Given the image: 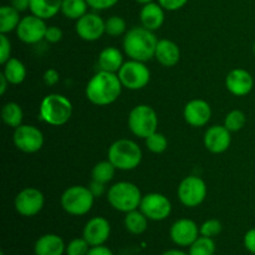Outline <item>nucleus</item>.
<instances>
[{
    "label": "nucleus",
    "mask_w": 255,
    "mask_h": 255,
    "mask_svg": "<svg viewBox=\"0 0 255 255\" xmlns=\"http://www.w3.org/2000/svg\"><path fill=\"white\" fill-rule=\"evenodd\" d=\"M42 79H44V82L46 86H55V85L59 82L60 80V74L57 70L55 69H49L45 71L44 76H42Z\"/></svg>",
    "instance_id": "obj_42"
},
{
    "label": "nucleus",
    "mask_w": 255,
    "mask_h": 255,
    "mask_svg": "<svg viewBox=\"0 0 255 255\" xmlns=\"http://www.w3.org/2000/svg\"><path fill=\"white\" fill-rule=\"evenodd\" d=\"M142 193L138 187L131 182H117L110 187L107 192V201L110 206L122 213H128L139 208Z\"/></svg>",
    "instance_id": "obj_5"
},
{
    "label": "nucleus",
    "mask_w": 255,
    "mask_h": 255,
    "mask_svg": "<svg viewBox=\"0 0 255 255\" xmlns=\"http://www.w3.org/2000/svg\"><path fill=\"white\" fill-rule=\"evenodd\" d=\"M45 197L40 189L27 187L16 194L14 201L15 211L22 217H35L42 211Z\"/></svg>",
    "instance_id": "obj_11"
},
{
    "label": "nucleus",
    "mask_w": 255,
    "mask_h": 255,
    "mask_svg": "<svg viewBox=\"0 0 255 255\" xmlns=\"http://www.w3.org/2000/svg\"><path fill=\"white\" fill-rule=\"evenodd\" d=\"M232 132L226 128V126H219V125H214V126L209 127L204 133V147L208 149L211 153L219 154L226 152L229 148L232 143Z\"/></svg>",
    "instance_id": "obj_17"
},
{
    "label": "nucleus",
    "mask_w": 255,
    "mask_h": 255,
    "mask_svg": "<svg viewBox=\"0 0 255 255\" xmlns=\"http://www.w3.org/2000/svg\"><path fill=\"white\" fill-rule=\"evenodd\" d=\"M139 20L142 26L151 31H156L164 22V9L158 2H148L142 6L139 11Z\"/></svg>",
    "instance_id": "obj_22"
},
{
    "label": "nucleus",
    "mask_w": 255,
    "mask_h": 255,
    "mask_svg": "<svg viewBox=\"0 0 255 255\" xmlns=\"http://www.w3.org/2000/svg\"><path fill=\"white\" fill-rule=\"evenodd\" d=\"M90 244L85 241V238H75L66 244V255H87L90 251Z\"/></svg>",
    "instance_id": "obj_35"
},
{
    "label": "nucleus",
    "mask_w": 255,
    "mask_h": 255,
    "mask_svg": "<svg viewBox=\"0 0 255 255\" xmlns=\"http://www.w3.org/2000/svg\"><path fill=\"white\" fill-rule=\"evenodd\" d=\"M178 199L184 207L196 208L201 206L207 197V184L201 177L188 176L182 179L178 186Z\"/></svg>",
    "instance_id": "obj_9"
},
{
    "label": "nucleus",
    "mask_w": 255,
    "mask_h": 255,
    "mask_svg": "<svg viewBox=\"0 0 255 255\" xmlns=\"http://www.w3.org/2000/svg\"><path fill=\"white\" fill-rule=\"evenodd\" d=\"M253 51H254V55H255V41H254V45H253Z\"/></svg>",
    "instance_id": "obj_49"
},
{
    "label": "nucleus",
    "mask_w": 255,
    "mask_h": 255,
    "mask_svg": "<svg viewBox=\"0 0 255 255\" xmlns=\"http://www.w3.org/2000/svg\"><path fill=\"white\" fill-rule=\"evenodd\" d=\"M62 39V30L57 26H47L45 40L50 44H56Z\"/></svg>",
    "instance_id": "obj_40"
},
{
    "label": "nucleus",
    "mask_w": 255,
    "mask_h": 255,
    "mask_svg": "<svg viewBox=\"0 0 255 255\" xmlns=\"http://www.w3.org/2000/svg\"><path fill=\"white\" fill-rule=\"evenodd\" d=\"M46 30L47 26L45 24V20L31 14L21 17L15 32H16V36L19 37L20 41L32 45L45 40Z\"/></svg>",
    "instance_id": "obj_13"
},
{
    "label": "nucleus",
    "mask_w": 255,
    "mask_h": 255,
    "mask_svg": "<svg viewBox=\"0 0 255 255\" xmlns=\"http://www.w3.org/2000/svg\"><path fill=\"white\" fill-rule=\"evenodd\" d=\"M115 172H116V167L107 159V161H101L95 164L91 171V177L94 181L107 184L114 179Z\"/></svg>",
    "instance_id": "obj_30"
},
{
    "label": "nucleus",
    "mask_w": 255,
    "mask_h": 255,
    "mask_svg": "<svg viewBox=\"0 0 255 255\" xmlns=\"http://www.w3.org/2000/svg\"><path fill=\"white\" fill-rule=\"evenodd\" d=\"M71 116L72 104L64 95L50 94L40 104L39 119L50 126H62L70 121Z\"/></svg>",
    "instance_id": "obj_3"
},
{
    "label": "nucleus",
    "mask_w": 255,
    "mask_h": 255,
    "mask_svg": "<svg viewBox=\"0 0 255 255\" xmlns=\"http://www.w3.org/2000/svg\"><path fill=\"white\" fill-rule=\"evenodd\" d=\"M11 55V42L6 34H0V64L4 65Z\"/></svg>",
    "instance_id": "obj_37"
},
{
    "label": "nucleus",
    "mask_w": 255,
    "mask_h": 255,
    "mask_svg": "<svg viewBox=\"0 0 255 255\" xmlns=\"http://www.w3.org/2000/svg\"><path fill=\"white\" fill-rule=\"evenodd\" d=\"M183 117L187 124L192 127H203L212 117L211 105L204 100H191L187 102L183 110Z\"/></svg>",
    "instance_id": "obj_18"
},
{
    "label": "nucleus",
    "mask_w": 255,
    "mask_h": 255,
    "mask_svg": "<svg viewBox=\"0 0 255 255\" xmlns=\"http://www.w3.org/2000/svg\"><path fill=\"white\" fill-rule=\"evenodd\" d=\"M89 188H90V191L92 192V194L95 196V198H96V197L102 196V194L106 192V184L101 183V182L94 181V179H92L91 183H90V186H89Z\"/></svg>",
    "instance_id": "obj_43"
},
{
    "label": "nucleus",
    "mask_w": 255,
    "mask_h": 255,
    "mask_svg": "<svg viewBox=\"0 0 255 255\" xmlns=\"http://www.w3.org/2000/svg\"><path fill=\"white\" fill-rule=\"evenodd\" d=\"M201 236L199 227L192 219L182 218L174 222L169 229V237L176 246L182 248H189Z\"/></svg>",
    "instance_id": "obj_15"
},
{
    "label": "nucleus",
    "mask_w": 255,
    "mask_h": 255,
    "mask_svg": "<svg viewBox=\"0 0 255 255\" xmlns=\"http://www.w3.org/2000/svg\"><path fill=\"white\" fill-rule=\"evenodd\" d=\"M111 236V224L104 217H94L84 227L82 237L90 247L104 246Z\"/></svg>",
    "instance_id": "obj_16"
},
{
    "label": "nucleus",
    "mask_w": 255,
    "mask_h": 255,
    "mask_svg": "<svg viewBox=\"0 0 255 255\" xmlns=\"http://www.w3.org/2000/svg\"><path fill=\"white\" fill-rule=\"evenodd\" d=\"M243 243L247 251H248L249 253L255 255V228L249 229V231L244 234Z\"/></svg>",
    "instance_id": "obj_41"
},
{
    "label": "nucleus",
    "mask_w": 255,
    "mask_h": 255,
    "mask_svg": "<svg viewBox=\"0 0 255 255\" xmlns=\"http://www.w3.org/2000/svg\"><path fill=\"white\" fill-rule=\"evenodd\" d=\"M90 7L94 10H107L115 6L119 0H86Z\"/></svg>",
    "instance_id": "obj_39"
},
{
    "label": "nucleus",
    "mask_w": 255,
    "mask_h": 255,
    "mask_svg": "<svg viewBox=\"0 0 255 255\" xmlns=\"http://www.w3.org/2000/svg\"><path fill=\"white\" fill-rule=\"evenodd\" d=\"M216 243L213 238L199 236L193 244L189 247V255H214L216 254Z\"/></svg>",
    "instance_id": "obj_31"
},
{
    "label": "nucleus",
    "mask_w": 255,
    "mask_h": 255,
    "mask_svg": "<svg viewBox=\"0 0 255 255\" xmlns=\"http://www.w3.org/2000/svg\"><path fill=\"white\" fill-rule=\"evenodd\" d=\"M188 2V0H158V4L168 11H176L182 9Z\"/></svg>",
    "instance_id": "obj_38"
},
{
    "label": "nucleus",
    "mask_w": 255,
    "mask_h": 255,
    "mask_svg": "<svg viewBox=\"0 0 255 255\" xmlns=\"http://www.w3.org/2000/svg\"><path fill=\"white\" fill-rule=\"evenodd\" d=\"M10 1H11V6L19 10L20 12L30 9V0H10Z\"/></svg>",
    "instance_id": "obj_45"
},
{
    "label": "nucleus",
    "mask_w": 255,
    "mask_h": 255,
    "mask_svg": "<svg viewBox=\"0 0 255 255\" xmlns=\"http://www.w3.org/2000/svg\"><path fill=\"white\" fill-rule=\"evenodd\" d=\"M62 0H30L31 14L47 20L61 11Z\"/></svg>",
    "instance_id": "obj_24"
},
{
    "label": "nucleus",
    "mask_w": 255,
    "mask_h": 255,
    "mask_svg": "<svg viewBox=\"0 0 255 255\" xmlns=\"http://www.w3.org/2000/svg\"><path fill=\"white\" fill-rule=\"evenodd\" d=\"M122 84L119 75L115 72H107L100 70L87 82V100L96 106H107L116 101L122 92Z\"/></svg>",
    "instance_id": "obj_1"
},
{
    "label": "nucleus",
    "mask_w": 255,
    "mask_h": 255,
    "mask_svg": "<svg viewBox=\"0 0 255 255\" xmlns=\"http://www.w3.org/2000/svg\"><path fill=\"white\" fill-rule=\"evenodd\" d=\"M117 75H119L122 86L132 91L146 87L151 80V71L146 66V64L131 59L129 61L124 62Z\"/></svg>",
    "instance_id": "obj_8"
},
{
    "label": "nucleus",
    "mask_w": 255,
    "mask_h": 255,
    "mask_svg": "<svg viewBox=\"0 0 255 255\" xmlns=\"http://www.w3.org/2000/svg\"><path fill=\"white\" fill-rule=\"evenodd\" d=\"M7 85H10L9 81H7V79L1 72V74H0V95H4L5 92H6Z\"/></svg>",
    "instance_id": "obj_46"
},
{
    "label": "nucleus",
    "mask_w": 255,
    "mask_h": 255,
    "mask_svg": "<svg viewBox=\"0 0 255 255\" xmlns=\"http://www.w3.org/2000/svg\"><path fill=\"white\" fill-rule=\"evenodd\" d=\"M139 211L153 222L164 221L169 217L172 212V204L164 194L161 193H147L142 197Z\"/></svg>",
    "instance_id": "obj_12"
},
{
    "label": "nucleus",
    "mask_w": 255,
    "mask_h": 255,
    "mask_svg": "<svg viewBox=\"0 0 255 255\" xmlns=\"http://www.w3.org/2000/svg\"><path fill=\"white\" fill-rule=\"evenodd\" d=\"M15 147L24 153H36L44 146V134L32 125H20L12 134Z\"/></svg>",
    "instance_id": "obj_10"
},
{
    "label": "nucleus",
    "mask_w": 255,
    "mask_h": 255,
    "mask_svg": "<svg viewBox=\"0 0 255 255\" xmlns=\"http://www.w3.org/2000/svg\"><path fill=\"white\" fill-rule=\"evenodd\" d=\"M157 44L158 39L153 31L143 26H136L125 34L122 46L129 59L146 62L154 57Z\"/></svg>",
    "instance_id": "obj_2"
},
{
    "label": "nucleus",
    "mask_w": 255,
    "mask_h": 255,
    "mask_svg": "<svg viewBox=\"0 0 255 255\" xmlns=\"http://www.w3.org/2000/svg\"><path fill=\"white\" fill-rule=\"evenodd\" d=\"M86 0H62L61 12L65 17L70 20H79L87 12Z\"/></svg>",
    "instance_id": "obj_29"
},
{
    "label": "nucleus",
    "mask_w": 255,
    "mask_h": 255,
    "mask_svg": "<svg viewBox=\"0 0 255 255\" xmlns=\"http://www.w3.org/2000/svg\"><path fill=\"white\" fill-rule=\"evenodd\" d=\"M134 1H137V2H138V4L144 5V4H148V2L153 1V0H134Z\"/></svg>",
    "instance_id": "obj_48"
},
{
    "label": "nucleus",
    "mask_w": 255,
    "mask_h": 255,
    "mask_svg": "<svg viewBox=\"0 0 255 255\" xmlns=\"http://www.w3.org/2000/svg\"><path fill=\"white\" fill-rule=\"evenodd\" d=\"M226 87L234 96H247L253 90L254 79L251 72L247 71V70L234 69L227 75Z\"/></svg>",
    "instance_id": "obj_19"
},
{
    "label": "nucleus",
    "mask_w": 255,
    "mask_h": 255,
    "mask_svg": "<svg viewBox=\"0 0 255 255\" xmlns=\"http://www.w3.org/2000/svg\"><path fill=\"white\" fill-rule=\"evenodd\" d=\"M124 62V55L115 46L105 47L99 55V66L102 71L117 74Z\"/></svg>",
    "instance_id": "obj_23"
},
{
    "label": "nucleus",
    "mask_w": 255,
    "mask_h": 255,
    "mask_svg": "<svg viewBox=\"0 0 255 255\" xmlns=\"http://www.w3.org/2000/svg\"><path fill=\"white\" fill-rule=\"evenodd\" d=\"M127 24L125 21L124 17L117 16V15H114V16L109 17L107 20H105V31H106L107 35L112 37L121 36V35L126 34Z\"/></svg>",
    "instance_id": "obj_33"
},
{
    "label": "nucleus",
    "mask_w": 255,
    "mask_h": 255,
    "mask_svg": "<svg viewBox=\"0 0 255 255\" xmlns=\"http://www.w3.org/2000/svg\"><path fill=\"white\" fill-rule=\"evenodd\" d=\"M20 11L11 5H2L0 7V34H9L15 31L20 22Z\"/></svg>",
    "instance_id": "obj_26"
},
{
    "label": "nucleus",
    "mask_w": 255,
    "mask_h": 255,
    "mask_svg": "<svg viewBox=\"0 0 255 255\" xmlns=\"http://www.w3.org/2000/svg\"><path fill=\"white\" fill-rule=\"evenodd\" d=\"M158 116L149 105H137L128 115V128L139 138H147L157 131Z\"/></svg>",
    "instance_id": "obj_7"
},
{
    "label": "nucleus",
    "mask_w": 255,
    "mask_h": 255,
    "mask_svg": "<svg viewBox=\"0 0 255 255\" xmlns=\"http://www.w3.org/2000/svg\"><path fill=\"white\" fill-rule=\"evenodd\" d=\"M146 141V147L148 151H151L152 153H163L164 151L168 147V139L161 132H154L151 136H148L147 138H144Z\"/></svg>",
    "instance_id": "obj_34"
},
{
    "label": "nucleus",
    "mask_w": 255,
    "mask_h": 255,
    "mask_svg": "<svg viewBox=\"0 0 255 255\" xmlns=\"http://www.w3.org/2000/svg\"><path fill=\"white\" fill-rule=\"evenodd\" d=\"M154 57L164 67L176 66L181 59V50L178 45L168 39L158 40Z\"/></svg>",
    "instance_id": "obj_21"
},
{
    "label": "nucleus",
    "mask_w": 255,
    "mask_h": 255,
    "mask_svg": "<svg viewBox=\"0 0 255 255\" xmlns=\"http://www.w3.org/2000/svg\"><path fill=\"white\" fill-rule=\"evenodd\" d=\"M107 159L120 171H132L142 162V149L132 139L115 141L107 152Z\"/></svg>",
    "instance_id": "obj_4"
},
{
    "label": "nucleus",
    "mask_w": 255,
    "mask_h": 255,
    "mask_svg": "<svg viewBox=\"0 0 255 255\" xmlns=\"http://www.w3.org/2000/svg\"><path fill=\"white\" fill-rule=\"evenodd\" d=\"M223 229L222 223L218 219H208V221L203 222L202 226L199 227V233L203 237H208V238H214V237L219 236Z\"/></svg>",
    "instance_id": "obj_36"
},
{
    "label": "nucleus",
    "mask_w": 255,
    "mask_h": 255,
    "mask_svg": "<svg viewBox=\"0 0 255 255\" xmlns=\"http://www.w3.org/2000/svg\"><path fill=\"white\" fill-rule=\"evenodd\" d=\"M87 255H114V253H112V251L109 247H106L104 244V246L91 247Z\"/></svg>",
    "instance_id": "obj_44"
},
{
    "label": "nucleus",
    "mask_w": 255,
    "mask_h": 255,
    "mask_svg": "<svg viewBox=\"0 0 255 255\" xmlns=\"http://www.w3.org/2000/svg\"><path fill=\"white\" fill-rule=\"evenodd\" d=\"M161 255H189V254L186 253V252L179 251V249H169V251L163 252Z\"/></svg>",
    "instance_id": "obj_47"
},
{
    "label": "nucleus",
    "mask_w": 255,
    "mask_h": 255,
    "mask_svg": "<svg viewBox=\"0 0 255 255\" xmlns=\"http://www.w3.org/2000/svg\"><path fill=\"white\" fill-rule=\"evenodd\" d=\"M62 209L67 214L74 217H81L89 213L95 203V196L89 187L72 186L65 189L60 198Z\"/></svg>",
    "instance_id": "obj_6"
},
{
    "label": "nucleus",
    "mask_w": 255,
    "mask_h": 255,
    "mask_svg": "<svg viewBox=\"0 0 255 255\" xmlns=\"http://www.w3.org/2000/svg\"><path fill=\"white\" fill-rule=\"evenodd\" d=\"M76 34L85 41H96L101 39L105 31V20L96 12H86L84 16L76 20Z\"/></svg>",
    "instance_id": "obj_14"
},
{
    "label": "nucleus",
    "mask_w": 255,
    "mask_h": 255,
    "mask_svg": "<svg viewBox=\"0 0 255 255\" xmlns=\"http://www.w3.org/2000/svg\"><path fill=\"white\" fill-rule=\"evenodd\" d=\"M66 244L64 239L54 233H47L40 237L34 244L35 255H64Z\"/></svg>",
    "instance_id": "obj_20"
},
{
    "label": "nucleus",
    "mask_w": 255,
    "mask_h": 255,
    "mask_svg": "<svg viewBox=\"0 0 255 255\" xmlns=\"http://www.w3.org/2000/svg\"><path fill=\"white\" fill-rule=\"evenodd\" d=\"M148 221L149 219L139 211V208L134 209V211L126 213V216H125V228L128 233L133 234V236H141L147 231Z\"/></svg>",
    "instance_id": "obj_25"
},
{
    "label": "nucleus",
    "mask_w": 255,
    "mask_h": 255,
    "mask_svg": "<svg viewBox=\"0 0 255 255\" xmlns=\"http://www.w3.org/2000/svg\"><path fill=\"white\" fill-rule=\"evenodd\" d=\"M247 116L241 110H233L224 119V126L231 132H238L246 126Z\"/></svg>",
    "instance_id": "obj_32"
},
{
    "label": "nucleus",
    "mask_w": 255,
    "mask_h": 255,
    "mask_svg": "<svg viewBox=\"0 0 255 255\" xmlns=\"http://www.w3.org/2000/svg\"><path fill=\"white\" fill-rule=\"evenodd\" d=\"M2 74L10 85H20L26 77V67L19 59L10 57L4 64Z\"/></svg>",
    "instance_id": "obj_27"
},
{
    "label": "nucleus",
    "mask_w": 255,
    "mask_h": 255,
    "mask_svg": "<svg viewBox=\"0 0 255 255\" xmlns=\"http://www.w3.org/2000/svg\"><path fill=\"white\" fill-rule=\"evenodd\" d=\"M24 119V112L21 106L16 102H7L1 109V120L6 126L11 128H16L20 125H22Z\"/></svg>",
    "instance_id": "obj_28"
}]
</instances>
